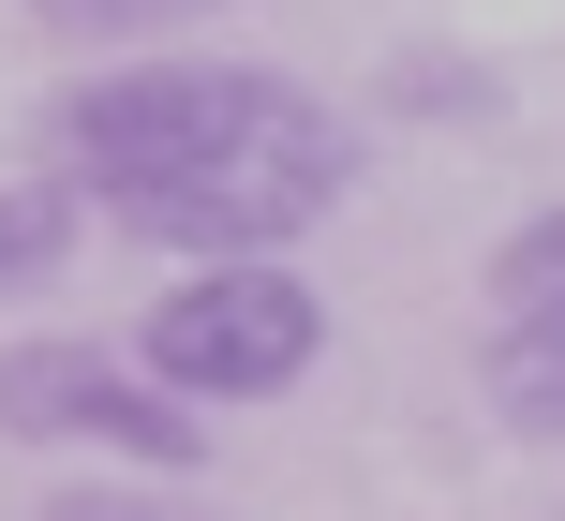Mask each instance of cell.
<instances>
[{
  "label": "cell",
  "instance_id": "7a4b0ae2",
  "mask_svg": "<svg viewBox=\"0 0 565 521\" xmlns=\"http://www.w3.org/2000/svg\"><path fill=\"white\" fill-rule=\"evenodd\" d=\"M135 343H149V387H179V403H268V387L312 373L328 298H312L282 254H254V268H194Z\"/></svg>",
  "mask_w": 565,
  "mask_h": 521
},
{
  "label": "cell",
  "instance_id": "52a82bcc",
  "mask_svg": "<svg viewBox=\"0 0 565 521\" xmlns=\"http://www.w3.org/2000/svg\"><path fill=\"white\" fill-rule=\"evenodd\" d=\"M387 105H417V119H477L491 75H477V60H387Z\"/></svg>",
  "mask_w": 565,
  "mask_h": 521
},
{
  "label": "cell",
  "instance_id": "8992f818",
  "mask_svg": "<svg viewBox=\"0 0 565 521\" xmlns=\"http://www.w3.org/2000/svg\"><path fill=\"white\" fill-rule=\"evenodd\" d=\"M60 238H75L60 179H45V194H0V298H15V284H45V268H60Z\"/></svg>",
  "mask_w": 565,
  "mask_h": 521
},
{
  "label": "cell",
  "instance_id": "9c48e42d",
  "mask_svg": "<svg viewBox=\"0 0 565 521\" xmlns=\"http://www.w3.org/2000/svg\"><path fill=\"white\" fill-rule=\"evenodd\" d=\"M45 521H209V507H179V492H45Z\"/></svg>",
  "mask_w": 565,
  "mask_h": 521
},
{
  "label": "cell",
  "instance_id": "5b68a950",
  "mask_svg": "<svg viewBox=\"0 0 565 521\" xmlns=\"http://www.w3.org/2000/svg\"><path fill=\"white\" fill-rule=\"evenodd\" d=\"M491 313H565V194L491 254Z\"/></svg>",
  "mask_w": 565,
  "mask_h": 521
},
{
  "label": "cell",
  "instance_id": "ba28073f",
  "mask_svg": "<svg viewBox=\"0 0 565 521\" xmlns=\"http://www.w3.org/2000/svg\"><path fill=\"white\" fill-rule=\"evenodd\" d=\"M60 30H179V15H224V0H45Z\"/></svg>",
  "mask_w": 565,
  "mask_h": 521
},
{
  "label": "cell",
  "instance_id": "277c9868",
  "mask_svg": "<svg viewBox=\"0 0 565 521\" xmlns=\"http://www.w3.org/2000/svg\"><path fill=\"white\" fill-rule=\"evenodd\" d=\"M477 387H491L507 433L565 447V313H507V328H491V358H477Z\"/></svg>",
  "mask_w": 565,
  "mask_h": 521
},
{
  "label": "cell",
  "instance_id": "3957f363",
  "mask_svg": "<svg viewBox=\"0 0 565 521\" xmlns=\"http://www.w3.org/2000/svg\"><path fill=\"white\" fill-rule=\"evenodd\" d=\"M0 433H45V447H119V462H194V403L89 343H15L0 358Z\"/></svg>",
  "mask_w": 565,
  "mask_h": 521
},
{
  "label": "cell",
  "instance_id": "6da1fadb",
  "mask_svg": "<svg viewBox=\"0 0 565 521\" xmlns=\"http://www.w3.org/2000/svg\"><path fill=\"white\" fill-rule=\"evenodd\" d=\"M45 164L105 194L119 224L179 238L209 268H254L298 224L358 194V135L268 60H149V75H89L45 105Z\"/></svg>",
  "mask_w": 565,
  "mask_h": 521
}]
</instances>
